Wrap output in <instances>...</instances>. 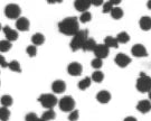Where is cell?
Wrapping results in <instances>:
<instances>
[{
    "label": "cell",
    "mask_w": 151,
    "mask_h": 121,
    "mask_svg": "<svg viewBox=\"0 0 151 121\" xmlns=\"http://www.w3.org/2000/svg\"><path fill=\"white\" fill-rule=\"evenodd\" d=\"M123 121H138V120L135 119L134 117H127V118H125Z\"/></svg>",
    "instance_id": "obj_38"
},
{
    "label": "cell",
    "mask_w": 151,
    "mask_h": 121,
    "mask_svg": "<svg viewBox=\"0 0 151 121\" xmlns=\"http://www.w3.org/2000/svg\"><path fill=\"white\" fill-rule=\"evenodd\" d=\"M96 100L100 102V103L105 104V103H108L109 101L111 100V94H110V92L105 91V90L100 91V92L96 94Z\"/></svg>",
    "instance_id": "obj_16"
},
{
    "label": "cell",
    "mask_w": 151,
    "mask_h": 121,
    "mask_svg": "<svg viewBox=\"0 0 151 121\" xmlns=\"http://www.w3.org/2000/svg\"><path fill=\"white\" fill-rule=\"evenodd\" d=\"M2 30H4V34H5L7 40H9V42H14V40H16V39L18 38V33H17L16 30L11 29L9 26H5Z\"/></svg>",
    "instance_id": "obj_14"
},
{
    "label": "cell",
    "mask_w": 151,
    "mask_h": 121,
    "mask_svg": "<svg viewBox=\"0 0 151 121\" xmlns=\"http://www.w3.org/2000/svg\"><path fill=\"white\" fill-rule=\"evenodd\" d=\"M111 16L114 19H120V18L123 17V10L120 7H114L113 10L111 11Z\"/></svg>",
    "instance_id": "obj_26"
},
{
    "label": "cell",
    "mask_w": 151,
    "mask_h": 121,
    "mask_svg": "<svg viewBox=\"0 0 151 121\" xmlns=\"http://www.w3.org/2000/svg\"><path fill=\"white\" fill-rule=\"evenodd\" d=\"M58 30L66 36H74L80 32V24L76 17L64 18L58 24Z\"/></svg>",
    "instance_id": "obj_1"
},
{
    "label": "cell",
    "mask_w": 151,
    "mask_h": 121,
    "mask_svg": "<svg viewBox=\"0 0 151 121\" xmlns=\"http://www.w3.org/2000/svg\"><path fill=\"white\" fill-rule=\"evenodd\" d=\"M113 8H114L113 5H112V2H111L110 0L103 4V12H104V14H109V12L111 14V11L113 10Z\"/></svg>",
    "instance_id": "obj_30"
},
{
    "label": "cell",
    "mask_w": 151,
    "mask_h": 121,
    "mask_svg": "<svg viewBox=\"0 0 151 121\" xmlns=\"http://www.w3.org/2000/svg\"><path fill=\"white\" fill-rule=\"evenodd\" d=\"M38 101L40 102V104L43 105L45 109H48V110L49 109H53L55 105L60 102L54 94H50V93L42 94V95L38 98Z\"/></svg>",
    "instance_id": "obj_4"
},
{
    "label": "cell",
    "mask_w": 151,
    "mask_h": 121,
    "mask_svg": "<svg viewBox=\"0 0 151 121\" xmlns=\"http://www.w3.org/2000/svg\"><path fill=\"white\" fill-rule=\"evenodd\" d=\"M58 105H60V109L64 112H72L75 109V100L73 99L70 95H65L62 99L60 100L58 102Z\"/></svg>",
    "instance_id": "obj_5"
},
{
    "label": "cell",
    "mask_w": 151,
    "mask_h": 121,
    "mask_svg": "<svg viewBox=\"0 0 151 121\" xmlns=\"http://www.w3.org/2000/svg\"><path fill=\"white\" fill-rule=\"evenodd\" d=\"M47 2H49V4H56V2L60 4V2H62V1H60V0H48Z\"/></svg>",
    "instance_id": "obj_40"
},
{
    "label": "cell",
    "mask_w": 151,
    "mask_h": 121,
    "mask_svg": "<svg viewBox=\"0 0 151 121\" xmlns=\"http://www.w3.org/2000/svg\"><path fill=\"white\" fill-rule=\"evenodd\" d=\"M116 39L121 44H125L130 40V35L128 33H125V32H122V33H119L116 35Z\"/></svg>",
    "instance_id": "obj_23"
},
{
    "label": "cell",
    "mask_w": 151,
    "mask_h": 121,
    "mask_svg": "<svg viewBox=\"0 0 151 121\" xmlns=\"http://www.w3.org/2000/svg\"><path fill=\"white\" fill-rule=\"evenodd\" d=\"M9 117H10V111L8 110V108L1 107V108H0V120L8 121Z\"/></svg>",
    "instance_id": "obj_22"
},
{
    "label": "cell",
    "mask_w": 151,
    "mask_h": 121,
    "mask_svg": "<svg viewBox=\"0 0 151 121\" xmlns=\"http://www.w3.org/2000/svg\"><path fill=\"white\" fill-rule=\"evenodd\" d=\"M11 48V43L9 40H1L0 42V50H1V53H6V52H8V50Z\"/></svg>",
    "instance_id": "obj_28"
},
{
    "label": "cell",
    "mask_w": 151,
    "mask_h": 121,
    "mask_svg": "<svg viewBox=\"0 0 151 121\" xmlns=\"http://www.w3.org/2000/svg\"><path fill=\"white\" fill-rule=\"evenodd\" d=\"M38 117L36 113H34V112H29V113H27L26 115V117H25V120L26 121H37Z\"/></svg>",
    "instance_id": "obj_35"
},
{
    "label": "cell",
    "mask_w": 151,
    "mask_h": 121,
    "mask_svg": "<svg viewBox=\"0 0 151 121\" xmlns=\"http://www.w3.org/2000/svg\"><path fill=\"white\" fill-rule=\"evenodd\" d=\"M37 121H45V120H44V119H42V118H38Z\"/></svg>",
    "instance_id": "obj_42"
},
{
    "label": "cell",
    "mask_w": 151,
    "mask_h": 121,
    "mask_svg": "<svg viewBox=\"0 0 151 121\" xmlns=\"http://www.w3.org/2000/svg\"><path fill=\"white\" fill-rule=\"evenodd\" d=\"M92 83V79L91 77H84L83 80H81L80 82H78V89L80 90H86L87 88H90V85H91Z\"/></svg>",
    "instance_id": "obj_21"
},
{
    "label": "cell",
    "mask_w": 151,
    "mask_h": 121,
    "mask_svg": "<svg viewBox=\"0 0 151 121\" xmlns=\"http://www.w3.org/2000/svg\"><path fill=\"white\" fill-rule=\"evenodd\" d=\"M91 65H92V67H94L96 71H99V68L102 67L103 62H102V60H100V58H94V60L91 62Z\"/></svg>",
    "instance_id": "obj_33"
},
{
    "label": "cell",
    "mask_w": 151,
    "mask_h": 121,
    "mask_svg": "<svg viewBox=\"0 0 151 121\" xmlns=\"http://www.w3.org/2000/svg\"><path fill=\"white\" fill-rule=\"evenodd\" d=\"M137 90L141 93H146L151 91V77L145 73H140V77L137 80Z\"/></svg>",
    "instance_id": "obj_3"
},
{
    "label": "cell",
    "mask_w": 151,
    "mask_h": 121,
    "mask_svg": "<svg viewBox=\"0 0 151 121\" xmlns=\"http://www.w3.org/2000/svg\"><path fill=\"white\" fill-rule=\"evenodd\" d=\"M20 14H22V9L16 4H9V5L6 6L5 15L9 19H19L20 18Z\"/></svg>",
    "instance_id": "obj_6"
},
{
    "label": "cell",
    "mask_w": 151,
    "mask_h": 121,
    "mask_svg": "<svg viewBox=\"0 0 151 121\" xmlns=\"http://www.w3.org/2000/svg\"><path fill=\"white\" fill-rule=\"evenodd\" d=\"M94 55L100 60L105 58L109 55V47L105 44H97L96 48L94 50Z\"/></svg>",
    "instance_id": "obj_10"
},
{
    "label": "cell",
    "mask_w": 151,
    "mask_h": 121,
    "mask_svg": "<svg viewBox=\"0 0 151 121\" xmlns=\"http://www.w3.org/2000/svg\"><path fill=\"white\" fill-rule=\"evenodd\" d=\"M149 100H150V101H151V91H150V92H149Z\"/></svg>",
    "instance_id": "obj_43"
},
{
    "label": "cell",
    "mask_w": 151,
    "mask_h": 121,
    "mask_svg": "<svg viewBox=\"0 0 151 121\" xmlns=\"http://www.w3.org/2000/svg\"><path fill=\"white\" fill-rule=\"evenodd\" d=\"M147 7H148L149 9H151V0H150V1H148V2H147Z\"/></svg>",
    "instance_id": "obj_41"
},
{
    "label": "cell",
    "mask_w": 151,
    "mask_h": 121,
    "mask_svg": "<svg viewBox=\"0 0 151 121\" xmlns=\"http://www.w3.org/2000/svg\"><path fill=\"white\" fill-rule=\"evenodd\" d=\"M137 109L141 113H148L151 110V102L148 100H141L137 104Z\"/></svg>",
    "instance_id": "obj_15"
},
{
    "label": "cell",
    "mask_w": 151,
    "mask_h": 121,
    "mask_svg": "<svg viewBox=\"0 0 151 121\" xmlns=\"http://www.w3.org/2000/svg\"><path fill=\"white\" fill-rule=\"evenodd\" d=\"M29 26H30V24H29V20H28L26 17H20L19 19H17L16 27L18 30H20V32H27L28 29H29Z\"/></svg>",
    "instance_id": "obj_12"
},
{
    "label": "cell",
    "mask_w": 151,
    "mask_h": 121,
    "mask_svg": "<svg viewBox=\"0 0 151 121\" xmlns=\"http://www.w3.org/2000/svg\"><path fill=\"white\" fill-rule=\"evenodd\" d=\"M0 102H1L2 107L8 108V107L12 105L14 100H12V98H11L10 95H2V97H1V99H0Z\"/></svg>",
    "instance_id": "obj_25"
},
{
    "label": "cell",
    "mask_w": 151,
    "mask_h": 121,
    "mask_svg": "<svg viewBox=\"0 0 151 121\" xmlns=\"http://www.w3.org/2000/svg\"><path fill=\"white\" fill-rule=\"evenodd\" d=\"M52 90H53V92L57 94L63 93L66 90V83L64 81H62V80H56L52 84Z\"/></svg>",
    "instance_id": "obj_13"
},
{
    "label": "cell",
    "mask_w": 151,
    "mask_h": 121,
    "mask_svg": "<svg viewBox=\"0 0 151 121\" xmlns=\"http://www.w3.org/2000/svg\"><path fill=\"white\" fill-rule=\"evenodd\" d=\"M104 2V1H102V0H92V5H94V6H101Z\"/></svg>",
    "instance_id": "obj_37"
},
{
    "label": "cell",
    "mask_w": 151,
    "mask_h": 121,
    "mask_svg": "<svg viewBox=\"0 0 151 121\" xmlns=\"http://www.w3.org/2000/svg\"><path fill=\"white\" fill-rule=\"evenodd\" d=\"M55 118H56V113H55V111L52 110V109L46 110L43 113V116H42V119H44L45 121L53 120V119H55Z\"/></svg>",
    "instance_id": "obj_24"
},
{
    "label": "cell",
    "mask_w": 151,
    "mask_h": 121,
    "mask_svg": "<svg viewBox=\"0 0 151 121\" xmlns=\"http://www.w3.org/2000/svg\"><path fill=\"white\" fill-rule=\"evenodd\" d=\"M132 55L135 57H146L148 56V50L142 44H135L132 46V50H131Z\"/></svg>",
    "instance_id": "obj_9"
},
{
    "label": "cell",
    "mask_w": 151,
    "mask_h": 121,
    "mask_svg": "<svg viewBox=\"0 0 151 121\" xmlns=\"http://www.w3.org/2000/svg\"><path fill=\"white\" fill-rule=\"evenodd\" d=\"M8 67L10 68L11 71L17 72V73H20L22 72V67H20V64L18 63V60H11Z\"/></svg>",
    "instance_id": "obj_29"
},
{
    "label": "cell",
    "mask_w": 151,
    "mask_h": 121,
    "mask_svg": "<svg viewBox=\"0 0 151 121\" xmlns=\"http://www.w3.org/2000/svg\"><path fill=\"white\" fill-rule=\"evenodd\" d=\"M114 62H115V64L119 66V67L124 68V67H127L131 63V58L128 55H125L124 53H119L118 55L115 56Z\"/></svg>",
    "instance_id": "obj_7"
},
{
    "label": "cell",
    "mask_w": 151,
    "mask_h": 121,
    "mask_svg": "<svg viewBox=\"0 0 151 121\" xmlns=\"http://www.w3.org/2000/svg\"><path fill=\"white\" fill-rule=\"evenodd\" d=\"M26 52H27V54L30 57H34V56H36V54H37V47L35 45H29V46H27V48H26Z\"/></svg>",
    "instance_id": "obj_32"
},
{
    "label": "cell",
    "mask_w": 151,
    "mask_h": 121,
    "mask_svg": "<svg viewBox=\"0 0 151 121\" xmlns=\"http://www.w3.org/2000/svg\"><path fill=\"white\" fill-rule=\"evenodd\" d=\"M96 46H97V44H96V42H95V39L88 37V39L85 42V44H84L82 50H84V52H94L95 48H96Z\"/></svg>",
    "instance_id": "obj_17"
},
{
    "label": "cell",
    "mask_w": 151,
    "mask_h": 121,
    "mask_svg": "<svg viewBox=\"0 0 151 121\" xmlns=\"http://www.w3.org/2000/svg\"><path fill=\"white\" fill-rule=\"evenodd\" d=\"M92 80H93L94 82H96V83L102 82L103 80H104V74H103L101 71L93 72V73H92Z\"/></svg>",
    "instance_id": "obj_27"
},
{
    "label": "cell",
    "mask_w": 151,
    "mask_h": 121,
    "mask_svg": "<svg viewBox=\"0 0 151 121\" xmlns=\"http://www.w3.org/2000/svg\"><path fill=\"white\" fill-rule=\"evenodd\" d=\"M104 44L106 45L109 48H110V47H112V48H116V47L119 46V42H118L116 37L108 36V37H105V39H104Z\"/></svg>",
    "instance_id": "obj_20"
},
{
    "label": "cell",
    "mask_w": 151,
    "mask_h": 121,
    "mask_svg": "<svg viewBox=\"0 0 151 121\" xmlns=\"http://www.w3.org/2000/svg\"><path fill=\"white\" fill-rule=\"evenodd\" d=\"M92 5V0H75L74 1V7H75L76 10L85 12V11L91 7Z\"/></svg>",
    "instance_id": "obj_11"
},
{
    "label": "cell",
    "mask_w": 151,
    "mask_h": 121,
    "mask_svg": "<svg viewBox=\"0 0 151 121\" xmlns=\"http://www.w3.org/2000/svg\"><path fill=\"white\" fill-rule=\"evenodd\" d=\"M78 117H80L78 111L74 110V111H72V112L70 113V116H68V120H70V121H77Z\"/></svg>",
    "instance_id": "obj_34"
},
{
    "label": "cell",
    "mask_w": 151,
    "mask_h": 121,
    "mask_svg": "<svg viewBox=\"0 0 151 121\" xmlns=\"http://www.w3.org/2000/svg\"><path fill=\"white\" fill-rule=\"evenodd\" d=\"M87 39H88V32H87L86 29L80 30L76 35L73 36V38L70 40V50H73V52L82 50Z\"/></svg>",
    "instance_id": "obj_2"
},
{
    "label": "cell",
    "mask_w": 151,
    "mask_h": 121,
    "mask_svg": "<svg viewBox=\"0 0 151 121\" xmlns=\"http://www.w3.org/2000/svg\"><path fill=\"white\" fill-rule=\"evenodd\" d=\"M92 19V15L90 11H85V12H83L81 15V17H80V20H81V22H83V24H85V22H88L90 20Z\"/></svg>",
    "instance_id": "obj_31"
},
{
    "label": "cell",
    "mask_w": 151,
    "mask_h": 121,
    "mask_svg": "<svg viewBox=\"0 0 151 121\" xmlns=\"http://www.w3.org/2000/svg\"><path fill=\"white\" fill-rule=\"evenodd\" d=\"M0 65H1V67H7V66H9V63H7L6 62V58L5 56H0Z\"/></svg>",
    "instance_id": "obj_36"
},
{
    "label": "cell",
    "mask_w": 151,
    "mask_h": 121,
    "mask_svg": "<svg viewBox=\"0 0 151 121\" xmlns=\"http://www.w3.org/2000/svg\"><path fill=\"white\" fill-rule=\"evenodd\" d=\"M32 44L35 45V46L43 45L44 42H45V36H44L43 34H40V33L34 34V35H32Z\"/></svg>",
    "instance_id": "obj_19"
},
{
    "label": "cell",
    "mask_w": 151,
    "mask_h": 121,
    "mask_svg": "<svg viewBox=\"0 0 151 121\" xmlns=\"http://www.w3.org/2000/svg\"><path fill=\"white\" fill-rule=\"evenodd\" d=\"M140 27L142 30H150L151 29V17L143 16L140 18Z\"/></svg>",
    "instance_id": "obj_18"
},
{
    "label": "cell",
    "mask_w": 151,
    "mask_h": 121,
    "mask_svg": "<svg viewBox=\"0 0 151 121\" xmlns=\"http://www.w3.org/2000/svg\"><path fill=\"white\" fill-rule=\"evenodd\" d=\"M111 2H112V5H119L120 2H121V0H110Z\"/></svg>",
    "instance_id": "obj_39"
},
{
    "label": "cell",
    "mask_w": 151,
    "mask_h": 121,
    "mask_svg": "<svg viewBox=\"0 0 151 121\" xmlns=\"http://www.w3.org/2000/svg\"><path fill=\"white\" fill-rule=\"evenodd\" d=\"M67 72L72 76H78L83 72V67L78 62H72L67 67Z\"/></svg>",
    "instance_id": "obj_8"
}]
</instances>
